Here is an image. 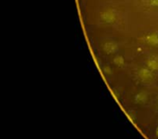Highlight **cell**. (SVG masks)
<instances>
[{
    "label": "cell",
    "mask_w": 158,
    "mask_h": 139,
    "mask_svg": "<svg viewBox=\"0 0 158 139\" xmlns=\"http://www.w3.org/2000/svg\"><path fill=\"white\" fill-rule=\"evenodd\" d=\"M101 19L102 21L108 24L114 23L116 20V14L112 9H107L101 13Z\"/></svg>",
    "instance_id": "1"
},
{
    "label": "cell",
    "mask_w": 158,
    "mask_h": 139,
    "mask_svg": "<svg viewBox=\"0 0 158 139\" xmlns=\"http://www.w3.org/2000/svg\"><path fill=\"white\" fill-rule=\"evenodd\" d=\"M139 77L143 79V80H150L152 79V74H151V70L149 69H145L143 68L139 70L138 73Z\"/></svg>",
    "instance_id": "2"
},
{
    "label": "cell",
    "mask_w": 158,
    "mask_h": 139,
    "mask_svg": "<svg viewBox=\"0 0 158 139\" xmlns=\"http://www.w3.org/2000/svg\"><path fill=\"white\" fill-rule=\"evenodd\" d=\"M115 49H116V44L114 42L108 41L103 46V50L106 54H110V53L114 52Z\"/></svg>",
    "instance_id": "3"
},
{
    "label": "cell",
    "mask_w": 158,
    "mask_h": 139,
    "mask_svg": "<svg viewBox=\"0 0 158 139\" xmlns=\"http://www.w3.org/2000/svg\"><path fill=\"white\" fill-rule=\"evenodd\" d=\"M144 41L147 43L148 44L151 45H157L158 44V35L156 34H151L147 35L144 37Z\"/></svg>",
    "instance_id": "4"
},
{
    "label": "cell",
    "mask_w": 158,
    "mask_h": 139,
    "mask_svg": "<svg viewBox=\"0 0 158 139\" xmlns=\"http://www.w3.org/2000/svg\"><path fill=\"white\" fill-rule=\"evenodd\" d=\"M147 66L150 70H158V60L156 58L149 59L147 62Z\"/></svg>",
    "instance_id": "5"
},
{
    "label": "cell",
    "mask_w": 158,
    "mask_h": 139,
    "mask_svg": "<svg viewBox=\"0 0 158 139\" xmlns=\"http://www.w3.org/2000/svg\"><path fill=\"white\" fill-rule=\"evenodd\" d=\"M114 62L118 66H123L124 65V59H123L122 56H116L115 59H114Z\"/></svg>",
    "instance_id": "6"
},
{
    "label": "cell",
    "mask_w": 158,
    "mask_h": 139,
    "mask_svg": "<svg viewBox=\"0 0 158 139\" xmlns=\"http://www.w3.org/2000/svg\"><path fill=\"white\" fill-rule=\"evenodd\" d=\"M136 100L137 102H142L146 100V94L144 92H141L136 96Z\"/></svg>",
    "instance_id": "7"
},
{
    "label": "cell",
    "mask_w": 158,
    "mask_h": 139,
    "mask_svg": "<svg viewBox=\"0 0 158 139\" xmlns=\"http://www.w3.org/2000/svg\"><path fill=\"white\" fill-rule=\"evenodd\" d=\"M150 5L151 7H158V0H150Z\"/></svg>",
    "instance_id": "8"
}]
</instances>
